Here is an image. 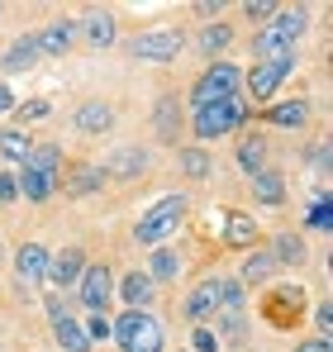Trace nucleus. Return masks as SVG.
Masks as SVG:
<instances>
[{"label": "nucleus", "instance_id": "f257e3e1", "mask_svg": "<svg viewBox=\"0 0 333 352\" xmlns=\"http://www.w3.org/2000/svg\"><path fill=\"white\" fill-rule=\"evenodd\" d=\"M305 24H310V14H305V10H277V14H272V24L253 38V53H257L262 62L290 58V43L305 34Z\"/></svg>", "mask_w": 333, "mask_h": 352}, {"label": "nucleus", "instance_id": "f03ea898", "mask_svg": "<svg viewBox=\"0 0 333 352\" xmlns=\"http://www.w3.org/2000/svg\"><path fill=\"white\" fill-rule=\"evenodd\" d=\"M114 338L124 352H162V324L143 309H124L114 319Z\"/></svg>", "mask_w": 333, "mask_h": 352}, {"label": "nucleus", "instance_id": "7ed1b4c3", "mask_svg": "<svg viewBox=\"0 0 333 352\" xmlns=\"http://www.w3.org/2000/svg\"><path fill=\"white\" fill-rule=\"evenodd\" d=\"M186 195H166V200H158L143 219H138V229H133V238L143 243V248H153V243H162L166 234H176L181 229V219H186Z\"/></svg>", "mask_w": 333, "mask_h": 352}, {"label": "nucleus", "instance_id": "20e7f679", "mask_svg": "<svg viewBox=\"0 0 333 352\" xmlns=\"http://www.w3.org/2000/svg\"><path fill=\"white\" fill-rule=\"evenodd\" d=\"M238 81H243V72H238L233 62H210L205 76H200L195 91H191V110L215 105V100H238Z\"/></svg>", "mask_w": 333, "mask_h": 352}, {"label": "nucleus", "instance_id": "39448f33", "mask_svg": "<svg viewBox=\"0 0 333 352\" xmlns=\"http://www.w3.org/2000/svg\"><path fill=\"white\" fill-rule=\"evenodd\" d=\"M243 124V105L238 100H215V105H200L195 119H191V129H195V138H224V133H233Z\"/></svg>", "mask_w": 333, "mask_h": 352}, {"label": "nucleus", "instance_id": "423d86ee", "mask_svg": "<svg viewBox=\"0 0 333 352\" xmlns=\"http://www.w3.org/2000/svg\"><path fill=\"white\" fill-rule=\"evenodd\" d=\"M181 29H153V34H143V38H133V58L143 62H171L181 53Z\"/></svg>", "mask_w": 333, "mask_h": 352}, {"label": "nucleus", "instance_id": "0eeeda50", "mask_svg": "<svg viewBox=\"0 0 333 352\" xmlns=\"http://www.w3.org/2000/svg\"><path fill=\"white\" fill-rule=\"evenodd\" d=\"M76 295H81V305H86L91 314H100V309L110 305V295H114L110 267H86V272H81V281H76Z\"/></svg>", "mask_w": 333, "mask_h": 352}, {"label": "nucleus", "instance_id": "6e6552de", "mask_svg": "<svg viewBox=\"0 0 333 352\" xmlns=\"http://www.w3.org/2000/svg\"><path fill=\"white\" fill-rule=\"evenodd\" d=\"M48 314H53V333H57L62 348L67 352H91V338H86L81 319H72V314L62 309V300H48Z\"/></svg>", "mask_w": 333, "mask_h": 352}, {"label": "nucleus", "instance_id": "1a4fd4ad", "mask_svg": "<svg viewBox=\"0 0 333 352\" xmlns=\"http://www.w3.org/2000/svg\"><path fill=\"white\" fill-rule=\"evenodd\" d=\"M290 67L295 58H281V62H257L253 72H248V91L257 96V100H267V96H277V86L290 76Z\"/></svg>", "mask_w": 333, "mask_h": 352}, {"label": "nucleus", "instance_id": "9d476101", "mask_svg": "<svg viewBox=\"0 0 333 352\" xmlns=\"http://www.w3.org/2000/svg\"><path fill=\"white\" fill-rule=\"evenodd\" d=\"M39 38V58H62L72 43H76V19H53L43 34H34Z\"/></svg>", "mask_w": 333, "mask_h": 352}, {"label": "nucleus", "instance_id": "9b49d317", "mask_svg": "<svg viewBox=\"0 0 333 352\" xmlns=\"http://www.w3.org/2000/svg\"><path fill=\"white\" fill-rule=\"evenodd\" d=\"M48 267H53V257H48V248H43V243H24V248H19V257H14L19 281H48Z\"/></svg>", "mask_w": 333, "mask_h": 352}, {"label": "nucleus", "instance_id": "f8f14e48", "mask_svg": "<svg viewBox=\"0 0 333 352\" xmlns=\"http://www.w3.org/2000/svg\"><path fill=\"white\" fill-rule=\"evenodd\" d=\"M81 272H86V252H81V248H67L53 267H48V281H53L57 291H67V286L81 281Z\"/></svg>", "mask_w": 333, "mask_h": 352}, {"label": "nucleus", "instance_id": "ddd939ff", "mask_svg": "<svg viewBox=\"0 0 333 352\" xmlns=\"http://www.w3.org/2000/svg\"><path fill=\"white\" fill-rule=\"evenodd\" d=\"M210 314H219V276L200 281L186 300V319H210Z\"/></svg>", "mask_w": 333, "mask_h": 352}, {"label": "nucleus", "instance_id": "4468645a", "mask_svg": "<svg viewBox=\"0 0 333 352\" xmlns=\"http://www.w3.org/2000/svg\"><path fill=\"white\" fill-rule=\"evenodd\" d=\"M110 124H114V110L100 105V100H91V105H81V110L72 115V129H76V133H110Z\"/></svg>", "mask_w": 333, "mask_h": 352}, {"label": "nucleus", "instance_id": "2eb2a0df", "mask_svg": "<svg viewBox=\"0 0 333 352\" xmlns=\"http://www.w3.org/2000/svg\"><path fill=\"white\" fill-rule=\"evenodd\" d=\"M100 172H105V176H119V181H133L138 172H148V153H143V148H124V153H114Z\"/></svg>", "mask_w": 333, "mask_h": 352}, {"label": "nucleus", "instance_id": "dca6fc26", "mask_svg": "<svg viewBox=\"0 0 333 352\" xmlns=\"http://www.w3.org/2000/svg\"><path fill=\"white\" fill-rule=\"evenodd\" d=\"M34 62H39V38H34V34H24V38H14V43L5 48L0 67H5V72H29Z\"/></svg>", "mask_w": 333, "mask_h": 352}, {"label": "nucleus", "instance_id": "f3484780", "mask_svg": "<svg viewBox=\"0 0 333 352\" xmlns=\"http://www.w3.org/2000/svg\"><path fill=\"white\" fill-rule=\"evenodd\" d=\"M19 195H29V200H48L53 195V172H43V167H29L24 162V172H19Z\"/></svg>", "mask_w": 333, "mask_h": 352}, {"label": "nucleus", "instance_id": "a211bd4d", "mask_svg": "<svg viewBox=\"0 0 333 352\" xmlns=\"http://www.w3.org/2000/svg\"><path fill=\"white\" fill-rule=\"evenodd\" d=\"M114 291H119V300H124L129 309H143V305L153 300V281H148L143 272H133V276H124V281H119Z\"/></svg>", "mask_w": 333, "mask_h": 352}, {"label": "nucleus", "instance_id": "6ab92c4d", "mask_svg": "<svg viewBox=\"0 0 333 352\" xmlns=\"http://www.w3.org/2000/svg\"><path fill=\"white\" fill-rule=\"evenodd\" d=\"M86 38H91V48H110L114 43V14L110 10H91L86 14Z\"/></svg>", "mask_w": 333, "mask_h": 352}, {"label": "nucleus", "instance_id": "aec40b11", "mask_svg": "<svg viewBox=\"0 0 333 352\" xmlns=\"http://www.w3.org/2000/svg\"><path fill=\"white\" fill-rule=\"evenodd\" d=\"M224 243H228V248H253V243H257V224H253L248 214H228Z\"/></svg>", "mask_w": 333, "mask_h": 352}, {"label": "nucleus", "instance_id": "412c9836", "mask_svg": "<svg viewBox=\"0 0 333 352\" xmlns=\"http://www.w3.org/2000/svg\"><path fill=\"white\" fill-rule=\"evenodd\" d=\"M0 157H5V162H19V167H24V162L34 157V143H29V138H24L19 129H5V133H0Z\"/></svg>", "mask_w": 333, "mask_h": 352}, {"label": "nucleus", "instance_id": "4be33fe9", "mask_svg": "<svg viewBox=\"0 0 333 352\" xmlns=\"http://www.w3.org/2000/svg\"><path fill=\"white\" fill-rule=\"evenodd\" d=\"M253 195H257L262 205H281V200H286V181H281L277 172H257L253 176Z\"/></svg>", "mask_w": 333, "mask_h": 352}, {"label": "nucleus", "instance_id": "5701e85b", "mask_svg": "<svg viewBox=\"0 0 333 352\" xmlns=\"http://www.w3.org/2000/svg\"><path fill=\"white\" fill-rule=\"evenodd\" d=\"M272 272H277V257H272V252H253L248 267H243V281H248V286H267Z\"/></svg>", "mask_w": 333, "mask_h": 352}, {"label": "nucleus", "instance_id": "b1692460", "mask_svg": "<svg viewBox=\"0 0 333 352\" xmlns=\"http://www.w3.org/2000/svg\"><path fill=\"white\" fill-rule=\"evenodd\" d=\"M238 162H243V172H267V143L262 138H243L238 143Z\"/></svg>", "mask_w": 333, "mask_h": 352}, {"label": "nucleus", "instance_id": "393cba45", "mask_svg": "<svg viewBox=\"0 0 333 352\" xmlns=\"http://www.w3.org/2000/svg\"><path fill=\"white\" fill-rule=\"evenodd\" d=\"M267 119H272V124H286V129H300V124L310 119V110H305V100H286L277 110H267Z\"/></svg>", "mask_w": 333, "mask_h": 352}, {"label": "nucleus", "instance_id": "a878e982", "mask_svg": "<svg viewBox=\"0 0 333 352\" xmlns=\"http://www.w3.org/2000/svg\"><path fill=\"white\" fill-rule=\"evenodd\" d=\"M228 43H233V29H228V24H210V29L200 34V48H205V58H219Z\"/></svg>", "mask_w": 333, "mask_h": 352}, {"label": "nucleus", "instance_id": "bb28decb", "mask_svg": "<svg viewBox=\"0 0 333 352\" xmlns=\"http://www.w3.org/2000/svg\"><path fill=\"white\" fill-rule=\"evenodd\" d=\"M100 181H105L100 167H76V176L67 181V190H72V195H91V190H100Z\"/></svg>", "mask_w": 333, "mask_h": 352}, {"label": "nucleus", "instance_id": "cd10ccee", "mask_svg": "<svg viewBox=\"0 0 333 352\" xmlns=\"http://www.w3.org/2000/svg\"><path fill=\"white\" fill-rule=\"evenodd\" d=\"M143 276H148V281H153V286H158V281H171V276H176V257H171V252H153V262H148V272H143Z\"/></svg>", "mask_w": 333, "mask_h": 352}, {"label": "nucleus", "instance_id": "c85d7f7f", "mask_svg": "<svg viewBox=\"0 0 333 352\" xmlns=\"http://www.w3.org/2000/svg\"><path fill=\"white\" fill-rule=\"evenodd\" d=\"M181 167H186V176H195V181H205V176L215 172L210 157H205L200 148H181Z\"/></svg>", "mask_w": 333, "mask_h": 352}, {"label": "nucleus", "instance_id": "c756f323", "mask_svg": "<svg viewBox=\"0 0 333 352\" xmlns=\"http://www.w3.org/2000/svg\"><path fill=\"white\" fill-rule=\"evenodd\" d=\"M272 257H277V267H281V262H305V243H300L295 234H281Z\"/></svg>", "mask_w": 333, "mask_h": 352}, {"label": "nucleus", "instance_id": "7c9ffc66", "mask_svg": "<svg viewBox=\"0 0 333 352\" xmlns=\"http://www.w3.org/2000/svg\"><path fill=\"white\" fill-rule=\"evenodd\" d=\"M158 133L176 138V96H162V105H158Z\"/></svg>", "mask_w": 333, "mask_h": 352}, {"label": "nucleus", "instance_id": "2f4dec72", "mask_svg": "<svg viewBox=\"0 0 333 352\" xmlns=\"http://www.w3.org/2000/svg\"><path fill=\"white\" fill-rule=\"evenodd\" d=\"M57 162H62L57 148H34V157H29V167H43V172H53Z\"/></svg>", "mask_w": 333, "mask_h": 352}, {"label": "nucleus", "instance_id": "473e14b6", "mask_svg": "<svg viewBox=\"0 0 333 352\" xmlns=\"http://www.w3.org/2000/svg\"><path fill=\"white\" fill-rule=\"evenodd\" d=\"M81 329H86V338H91V343H96V338H110V319H105V314H91Z\"/></svg>", "mask_w": 333, "mask_h": 352}, {"label": "nucleus", "instance_id": "72a5a7b5", "mask_svg": "<svg viewBox=\"0 0 333 352\" xmlns=\"http://www.w3.org/2000/svg\"><path fill=\"white\" fill-rule=\"evenodd\" d=\"M243 14H248V19H267V14H277V5H272V0H248Z\"/></svg>", "mask_w": 333, "mask_h": 352}, {"label": "nucleus", "instance_id": "f704fd0d", "mask_svg": "<svg viewBox=\"0 0 333 352\" xmlns=\"http://www.w3.org/2000/svg\"><path fill=\"white\" fill-rule=\"evenodd\" d=\"M310 224H314V229H329V224H333L329 200H314V210H310Z\"/></svg>", "mask_w": 333, "mask_h": 352}, {"label": "nucleus", "instance_id": "c9c22d12", "mask_svg": "<svg viewBox=\"0 0 333 352\" xmlns=\"http://www.w3.org/2000/svg\"><path fill=\"white\" fill-rule=\"evenodd\" d=\"M19 110V119H43L48 115V100H24V105H14Z\"/></svg>", "mask_w": 333, "mask_h": 352}, {"label": "nucleus", "instance_id": "e433bc0d", "mask_svg": "<svg viewBox=\"0 0 333 352\" xmlns=\"http://www.w3.org/2000/svg\"><path fill=\"white\" fill-rule=\"evenodd\" d=\"M14 195H19V186H14V176H5V172H0V205H10Z\"/></svg>", "mask_w": 333, "mask_h": 352}, {"label": "nucleus", "instance_id": "4c0bfd02", "mask_svg": "<svg viewBox=\"0 0 333 352\" xmlns=\"http://www.w3.org/2000/svg\"><path fill=\"white\" fill-rule=\"evenodd\" d=\"M10 110H14V91L0 81V115H10Z\"/></svg>", "mask_w": 333, "mask_h": 352}, {"label": "nucleus", "instance_id": "58836bf2", "mask_svg": "<svg viewBox=\"0 0 333 352\" xmlns=\"http://www.w3.org/2000/svg\"><path fill=\"white\" fill-rule=\"evenodd\" d=\"M195 352H215V333L200 329V333H195Z\"/></svg>", "mask_w": 333, "mask_h": 352}, {"label": "nucleus", "instance_id": "ea45409f", "mask_svg": "<svg viewBox=\"0 0 333 352\" xmlns=\"http://www.w3.org/2000/svg\"><path fill=\"white\" fill-rule=\"evenodd\" d=\"M329 319H333V314H329V305H319V314H314V324H319V333H329Z\"/></svg>", "mask_w": 333, "mask_h": 352}, {"label": "nucleus", "instance_id": "a19ab883", "mask_svg": "<svg viewBox=\"0 0 333 352\" xmlns=\"http://www.w3.org/2000/svg\"><path fill=\"white\" fill-rule=\"evenodd\" d=\"M300 352H329V338H314V343H305Z\"/></svg>", "mask_w": 333, "mask_h": 352}]
</instances>
